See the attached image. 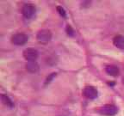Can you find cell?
Here are the masks:
<instances>
[{
    "mask_svg": "<svg viewBox=\"0 0 124 116\" xmlns=\"http://www.w3.org/2000/svg\"><path fill=\"white\" fill-rule=\"evenodd\" d=\"M28 41H29V36L23 33L16 34L11 38V42L16 46H23V45L26 44Z\"/></svg>",
    "mask_w": 124,
    "mask_h": 116,
    "instance_id": "7a4b0ae2",
    "label": "cell"
},
{
    "mask_svg": "<svg viewBox=\"0 0 124 116\" xmlns=\"http://www.w3.org/2000/svg\"><path fill=\"white\" fill-rule=\"evenodd\" d=\"M83 95L87 99H95L97 97V89L93 86H87L84 89Z\"/></svg>",
    "mask_w": 124,
    "mask_h": 116,
    "instance_id": "8992f818",
    "label": "cell"
},
{
    "mask_svg": "<svg viewBox=\"0 0 124 116\" xmlns=\"http://www.w3.org/2000/svg\"><path fill=\"white\" fill-rule=\"evenodd\" d=\"M37 41L40 43L42 44H46V43L49 42L52 39V33L48 29H41L37 33L36 35Z\"/></svg>",
    "mask_w": 124,
    "mask_h": 116,
    "instance_id": "6da1fadb",
    "label": "cell"
},
{
    "mask_svg": "<svg viewBox=\"0 0 124 116\" xmlns=\"http://www.w3.org/2000/svg\"><path fill=\"white\" fill-rule=\"evenodd\" d=\"M36 11V9H35V5L32 4H24L22 9V14L25 18L29 19V18L33 17Z\"/></svg>",
    "mask_w": 124,
    "mask_h": 116,
    "instance_id": "3957f363",
    "label": "cell"
},
{
    "mask_svg": "<svg viewBox=\"0 0 124 116\" xmlns=\"http://www.w3.org/2000/svg\"><path fill=\"white\" fill-rule=\"evenodd\" d=\"M54 76H56V73H52V75H51L50 77H47V78H46V83H50V82H51V79H52V78L54 77Z\"/></svg>",
    "mask_w": 124,
    "mask_h": 116,
    "instance_id": "4fadbf2b",
    "label": "cell"
},
{
    "mask_svg": "<svg viewBox=\"0 0 124 116\" xmlns=\"http://www.w3.org/2000/svg\"><path fill=\"white\" fill-rule=\"evenodd\" d=\"M26 69L29 72L31 73H35L39 71L40 66L36 61H29L26 64Z\"/></svg>",
    "mask_w": 124,
    "mask_h": 116,
    "instance_id": "52a82bcc",
    "label": "cell"
},
{
    "mask_svg": "<svg viewBox=\"0 0 124 116\" xmlns=\"http://www.w3.org/2000/svg\"><path fill=\"white\" fill-rule=\"evenodd\" d=\"M113 43L115 46L119 49L124 50V36L122 35H116L113 40Z\"/></svg>",
    "mask_w": 124,
    "mask_h": 116,
    "instance_id": "ba28073f",
    "label": "cell"
},
{
    "mask_svg": "<svg viewBox=\"0 0 124 116\" xmlns=\"http://www.w3.org/2000/svg\"><path fill=\"white\" fill-rule=\"evenodd\" d=\"M99 113L105 116H113L117 113V108L114 105L107 104L99 108Z\"/></svg>",
    "mask_w": 124,
    "mask_h": 116,
    "instance_id": "277c9868",
    "label": "cell"
},
{
    "mask_svg": "<svg viewBox=\"0 0 124 116\" xmlns=\"http://www.w3.org/2000/svg\"><path fill=\"white\" fill-rule=\"evenodd\" d=\"M57 11L59 12V14H60L61 16H63V17H66V10L63 9V8L61 7V6H57Z\"/></svg>",
    "mask_w": 124,
    "mask_h": 116,
    "instance_id": "8fae6325",
    "label": "cell"
},
{
    "mask_svg": "<svg viewBox=\"0 0 124 116\" xmlns=\"http://www.w3.org/2000/svg\"><path fill=\"white\" fill-rule=\"evenodd\" d=\"M122 84H123V85H124V77H122Z\"/></svg>",
    "mask_w": 124,
    "mask_h": 116,
    "instance_id": "5bb4252c",
    "label": "cell"
},
{
    "mask_svg": "<svg viewBox=\"0 0 124 116\" xmlns=\"http://www.w3.org/2000/svg\"><path fill=\"white\" fill-rule=\"evenodd\" d=\"M105 71L108 75L116 77L119 75V68L116 65H108L105 68Z\"/></svg>",
    "mask_w": 124,
    "mask_h": 116,
    "instance_id": "9c48e42d",
    "label": "cell"
},
{
    "mask_svg": "<svg viewBox=\"0 0 124 116\" xmlns=\"http://www.w3.org/2000/svg\"><path fill=\"white\" fill-rule=\"evenodd\" d=\"M39 52L35 48H27L23 51V57L28 62L29 61H35L38 58Z\"/></svg>",
    "mask_w": 124,
    "mask_h": 116,
    "instance_id": "5b68a950",
    "label": "cell"
},
{
    "mask_svg": "<svg viewBox=\"0 0 124 116\" xmlns=\"http://www.w3.org/2000/svg\"><path fill=\"white\" fill-rule=\"evenodd\" d=\"M1 100H2V102L4 103L5 106L9 107V108H13V107H14L13 102H12L11 99L8 96V95H4V94L1 95Z\"/></svg>",
    "mask_w": 124,
    "mask_h": 116,
    "instance_id": "30bf717a",
    "label": "cell"
},
{
    "mask_svg": "<svg viewBox=\"0 0 124 116\" xmlns=\"http://www.w3.org/2000/svg\"><path fill=\"white\" fill-rule=\"evenodd\" d=\"M66 31H67V34L70 35H73V30H72V29L71 28V26L70 25H67V27H66Z\"/></svg>",
    "mask_w": 124,
    "mask_h": 116,
    "instance_id": "7c38bea8",
    "label": "cell"
}]
</instances>
